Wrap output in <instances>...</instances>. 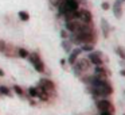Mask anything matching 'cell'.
Here are the masks:
<instances>
[{
	"label": "cell",
	"instance_id": "obj_1",
	"mask_svg": "<svg viewBox=\"0 0 125 115\" xmlns=\"http://www.w3.org/2000/svg\"><path fill=\"white\" fill-rule=\"evenodd\" d=\"M70 42L73 43H94L95 42V34L94 30H83L79 33H71L70 35Z\"/></svg>",
	"mask_w": 125,
	"mask_h": 115
},
{
	"label": "cell",
	"instance_id": "obj_2",
	"mask_svg": "<svg viewBox=\"0 0 125 115\" xmlns=\"http://www.w3.org/2000/svg\"><path fill=\"white\" fill-rule=\"evenodd\" d=\"M92 29H93L92 22H90V23H85V22H81L79 19L66 22V30L70 31V33H79V31L92 30Z\"/></svg>",
	"mask_w": 125,
	"mask_h": 115
},
{
	"label": "cell",
	"instance_id": "obj_3",
	"mask_svg": "<svg viewBox=\"0 0 125 115\" xmlns=\"http://www.w3.org/2000/svg\"><path fill=\"white\" fill-rule=\"evenodd\" d=\"M79 3L77 0H62L61 4L58 6V10H59V15H65L66 12L69 11H74V10H78Z\"/></svg>",
	"mask_w": 125,
	"mask_h": 115
},
{
	"label": "cell",
	"instance_id": "obj_4",
	"mask_svg": "<svg viewBox=\"0 0 125 115\" xmlns=\"http://www.w3.org/2000/svg\"><path fill=\"white\" fill-rule=\"evenodd\" d=\"M27 58H28V61L32 64V66L35 68L36 72H39V73L44 72V64H43V61L41 60V57H39L38 53H30Z\"/></svg>",
	"mask_w": 125,
	"mask_h": 115
},
{
	"label": "cell",
	"instance_id": "obj_5",
	"mask_svg": "<svg viewBox=\"0 0 125 115\" xmlns=\"http://www.w3.org/2000/svg\"><path fill=\"white\" fill-rule=\"evenodd\" d=\"M89 66H90V61L86 60V58H81L77 62H74V72H75V74L81 76L89 69Z\"/></svg>",
	"mask_w": 125,
	"mask_h": 115
},
{
	"label": "cell",
	"instance_id": "obj_6",
	"mask_svg": "<svg viewBox=\"0 0 125 115\" xmlns=\"http://www.w3.org/2000/svg\"><path fill=\"white\" fill-rule=\"evenodd\" d=\"M39 87H41L47 95H51V93H54V91H55V84L49 79H41L39 80Z\"/></svg>",
	"mask_w": 125,
	"mask_h": 115
},
{
	"label": "cell",
	"instance_id": "obj_7",
	"mask_svg": "<svg viewBox=\"0 0 125 115\" xmlns=\"http://www.w3.org/2000/svg\"><path fill=\"white\" fill-rule=\"evenodd\" d=\"M97 107L100 111H109V112H114V107L108 99H100L97 101Z\"/></svg>",
	"mask_w": 125,
	"mask_h": 115
},
{
	"label": "cell",
	"instance_id": "obj_8",
	"mask_svg": "<svg viewBox=\"0 0 125 115\" xmlns=\"http://www.w3.org/2000/svg\"><path fill=\"white\" fill-rule=\"evenodd\" d=\"M89 61L94 65H104L102 60V53L100 52H90L89 53Z\"/></svg>",
	"mask_w": 125,
	"mask_h": 115
},
{
	"label": "cell",
	"instance_id": "obj_9",
	"mask_svg": "<svg viewBox=\"0 0 125 115\" xmlns=\"http://www.w3.org/2000/svg\"><path fill=\"white\" fill-rule=\"evenodd\" d=\"M78 19L81 20V22L90 23L92 22V14H90V11H87V10H78Z\"/></svg>",
	"mask_w": 125,
	"mask_h": 115
},
{
	"label": "cell",
	"instance_id": "obj_10",
	"mask_svg": "<svg viewBox=\"0 0 125 115\" xmlns=\"http://www.w3.org/2000/svg\"><path fill=\"white\" fill-rule=\"evenodd\" d=\"M82 53V49L81 47H75L74 50H71L70 53V57H69V64L70 65H74V62L77 61V58H78V56Z\"/></svg>",
	"mask_w": 125,
	"mask_h": 115
},
{
	"label": "cell",
	"instance_id": "obj_11",
	"mask_svg": "<svg viewBox=\"0 0 125 115\" xmlns=\"http://www.w3.org/2000/svg\"><path fill=\"white\" fill-rule=\"evenodd\" d=\"M3 53L7 56V57H15V56H18V49H15L12 45H7L6 43V47H4Z\"/></svg>",
	"mask_w": 125,
	"mask_h": 115
},
{
	"label": "cell",
	"instance_id": "obj_12",
	"mask_svg": "<svg viewBox=\"0 0 125 115\" xmlns=\"http://www.w3.org/2000/svg\"><path fill=\"white\" fill-rule=\"evenodd\" d=\"M122 1L121 0H116V3L113 6V11H114V16L116 18H121L122 16Z\"/></svg>",
	"mask_w": 125,
	"mask_h": 115
},
{
	"label": "cell",
	"instance_id": "obj_13",
	"mask_svg": "<svg viewBox=\"0 0 125 115\" xmlns=\"http://www.w3.org/2000/svg\"><path fill=\"white\" fill-rule=\"evenodd\" d=\"M62 16L65 18L66 22H69V20H75V19H78V10L69 11V12H66L65 15H62Z\"/></svg>",
	"mask_w": 125,
	"mask_h": 115
},
{
	"label": "cell",
	"instance_id": "obj_14",
	"mask_svg": "<svg viewBox=\"0 0 125 115\" xmlns=\"http://www.w3.org/2000/svg\"><path fill=\"white\" fill-rule=\"evenodd\" d=\"M94 73H95V76L105 77L106 74H108V71H106V68H105L104 65H95V68H94Z\"/></svg>",
	"mask_w": 125,
	"mask_h": 115
},
{
	"label": "cell",
	"instance_id": "obj_15",
	"mask_svg": "<svg viewBox=\"0 0 125 115\" xmlns=\"http://www.w3.org/2000/svg\"><path fill=\"white\" fill-rule=\"evenodd\" d=\"M49 96L50 95H47V93L44 92L41 87H36V98H39L42 101H47V100H49Z\"/></svg>",
	"mask_w": 125,
	"mask_h": 115
},
{
	"label": "cell",
	"instance_id": "obj_16",
	"mask_svg": "<svg viewBox=\"0 0 125 115\" xmlns=\"http://www.w3.org/2000/svg\"><path fill=\"white\" fill-rule=\"evenodd\" d=\"M101 26H102V33H104V37H108L109 35V25L105 19L101 20Z\"/></svg>",
	"mask_w": 125,
	"mask_h": 115
},
{
	"label": "cell",
	"instance_id": "obj_17",
	"mask_svg": "<svg viewBox=\"0 0 125 115\" xmlns=\"http://www.w3.org/2000/svg\"><path fill=\"white\" fill-rule=\"evenodd\" d=\"M0 95H6V96H11V89L6 85H0Z\"/></svg>",
	"mask_w": 125,
	"mask_h": 115
},
{
	"label": "cell",
	"instance_id": "obj_18",
	"mask_svg": "<svg viewBox=\"0 0 125 115\" xmlns=\"http://www.w3.org/2000/svg\"><path fill=\"white\" fill-rule=\"evenodd\" d=\"M28 54H30V53H28L26 49H23V47L18 49V57H20V58H27Z\"/></svg>",
	"mask_w": 125,
	"mask_h": 115
},
{
	"label": "cell",
	"instance_id": "obj_19",
	"mask_svg": "<svg viewBox=\"0 0 125 115\" xmlns=\"http://www.w3.org/2000/svg\"><path fill=\"white\" fill-rule=\"evenodd\" d=\"M19 18H20V20H23V22H28V20H30V15H28L27 11H20L19 12Z\"/></svg>",
	"mask_w": 125,
	"mask_h": 115
},
{
	"label": "cell",
	"instance_id": "obj_20",
	"mask_svg": "<svg viewBox=\"0 0 125 115\" xmlns=\"http://www.w3.org/2000/svg\"><path fill=\"white\" fill-rule=\"evenodd\" d=\"M116 53L118 54V57L121 58V60H125V49H124L122 46L116 47Z\"/></svg>",
	"mask_w": 125,
	"mask_h": 115
},
{
	"label": "cell",
	"instance_id": "obj_21",
	"mask_svg": "<svg viewBox=\"0 0 125 115\" xmlns=\"http://www.w3.org/2000/svg\"><path fill=\"white\" fill-rule=\"evenodd\" d=\"M81 49H82V52H93V49H94V47H93V45L92 43H83L81 46Z\"/></svg>",
	"mask_w": 125,
	"mask_h": 115
},
{
	"label": "cell",
	"instance_id": "obj_22",
	"mask_svg": "<svg viewBox=\"0 0 125 115\" xmlns=\"http://www.w3.org/2000/svg\"><path fill=\"white\" fill-rule=\"evenodd\" d=\"M62 47L65 52H70L71 50V42L70 41H63L62 42Z\"/></svg>",
	"mask_w": 125,
	"mask_h": 115
},
{
	"label": "cell",
	"instance_id": "obj_23",
	"mask_svg": "<svg viewBox=\"0 0 125 115\" xmlns=\"http://www.w3.org/2000/svg\"><path fill=\"white\" fill-rule=\"evenodd\" d=\"M12 88H14V91L16 92V95H18V96H24V91H23L22 88L19 87V85H14Z\"/></svg>",
	"mask_w": 125,
	"mask_h": 115
},
{
	"label": "cell",
	"instance_id": "obj_24",
	"mask_svg": "<svg viewBox=\"0 0 125 115\" xmlns=\"http://www.w3.org/2000/svg\"><path fill=\"white\" fill-rule=\"evenodd\" d=\"M28 93L31 98H36V87H30L28 88Z\"/></svg>",
	"mask_w": 125,
	"mask_h": 115
},
{
	"label": "cell",
	"instance_id": "obj_25",
	"mask_svg": "<svg viewBox=\"0 0 125 115\" xmlns=\"http://www.w3.org/2000/svg\"><path fill=\"white\" fill-rule=\"evenodd\" d=\"M101 8H102L104 11H108V10L110 8V4H109L108 1H102V4H101Z\"/></svg>",
	"mask_w": 125,
	"mask_h": 115
},
{
	"label": "cell",
	"instance_id": "obj_26",
	"mask_svg": "<svg viewBox=\"0 0 125 115\" xmlns=\"http://www.w3.org/2000/svg\"><path fill=\"white\" fill-rule=\"evenodd\" d=\"M49 1H50V4H51V6L58 7L61 4V1H62V0H49Z\"/></svg>",
	"mask_w": 125,
	"mask_h": 115
},
{
	"label": "cell",
	"instance_id": "obj_27",
	"mask_svg": "<svg viewBox=\"0 0 125 115\" xmlns=\"http://www.w3.org/2000/svg\"><path fill=\"white\" fill-rule=\"evenodd\" d=\"M61 37H62V38L63 39H66V38H67V37H69V33H67V30H62V31H61Z\"/></svg>",
	"mask_w": 125,
	"mask_h": 115
},
{
	"label": "cell",
	"instance_id": "obj_28",
	"mask_svg": "<svg viewBox=\"0 0 125 115\" xmlns=\"http://www.w3.org/2000/svg\"><path fill=\"white\" fill-rule=\"evenodd\" d=\"M4 47H6V42H4V41H0V52H3Z\"/></svg>",
	"mask_w": 125,
	"mask_h": 115
},
{
	"label": "cell",
	"instance_id": "obj_29",
	"mask_svg": "<svg viewBox=\"0 0 125 115\" xmlns=\"http://www.w3.org/2000/svg\"><path fill=\"white\" fill-rule=\"evenodd\" d=\"M100 115H113V112H109V111H101Z\"/></svg>",
	"mask_w": 125,
	"mask_h": 115
},
{
	"label": "cell",
	"instance_id": "obj_30",
	"mask_svg": "<svg viewBox=\"0 0 125 115\" xmlns=\"http://www.w3.org/2000/svg\"><path fill=\"white\" fill-rule=\"evenodd\" d=\"M59 62H61V65H62L63 68H65V65H66V61H65V58H62V60H61Z\"/></svg>",
	"mask_w": 125,
	"mask_h": 115
},
{
	"label": "cell",
	"instance_id": "obj_31",
	"mask_svg": "<svg viewBox=\"0 0 125 115\" xmlns=\"http://www.w3.org/2000/svg\"><path fill=\"white\" fill-rule=\"evenodd\" d=\"M120 74H121V76H124V77H125V69H121V71H120Z\"/></svg>",
	"mask_w": 125,
	"mask_h": 115
},
{
	"label": "cell",
	"instance_id": "obj_32",
	"mask_svg": "<svg viewBox=\"0 0 125 115\" xmlns=\"http://www.w3.org/2000/svg\"><path fill=\"white\" fill-rule=\"evenodd\" d=\"M4 76V71L3 69H0V77H3Z\"/></svg>",
	"mask_w": 125,
	"mask_h": 115
},
{
	"label": "cell",
	"instance_id": "obj_33",
	"mask_svg": "<svg viewBox=\"0 0 125 115\" xmlns=\"http://www.w3.org/2000/svg\"><path fill=\"white\" fill-rule=\"evenodd\" d=\"M121 1H122V3H124V1H125V0H121Z\"/></svg>",
	"mask_w": 125,
	"mask_h": 115
},
{
	"label": "cell",
	"instance_id": "obj_34",
	"mask_svg": "<svg viewBox=\"0 0 125 115\" xmlns=\"http://www.w3.org/2000/svg\"><path fill=\"white\" fill-rule=\"evenodd\" d=\"M124 115H125V114H124Z\"/></svg>",
	"mask_w": 125,
	"mask_h": 115
}]
</instances>
